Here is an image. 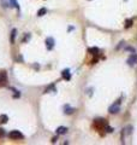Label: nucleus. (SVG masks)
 <instances>
[{
	"label": "nucleus",
	"instance_id": "obj_2",
	"mask_svg": "<svg viewBox=\"0 0 137 145\" xmlns=\"http://www.w3.org/2000/svg\"><path fill=\"white\" fill-rule=\"evenodd\" d=\"M9 137H10L11 139H13V140H21V139L24 138V135H23L19 130H12V132H10Z\"/></svg>",
	"mask_w": 137,
	"mask_h": 145
},
{
	"label": "nucleus",
	"instance_id": "obj_14",
	"mask_svg": "<svg viewBox=\"0 0 137 145\" xmlns=\"http://www.w3.org/2000/svg\"><path fill=\"white\" fill-rule=\"evenodd\" d=\"M72 113H73V109H71V108H68V106L65 108V114L70 115V114H72Z\"/></svg>",
	"mask_w": 137,
	"mask_h": 145
},
{
	"label": "nucleus",
	"instance_id": "obj_12",
	"mask_svg": "<svg viewBox=\"0 0 137 145\" xmlns=\"http://www.w3.org/2000/svg\"><path fill=\"white\" fill-rule=\"evenodd\" d=\"M46 12H47V10H46L45 7H42V9H40V10L37 11V16H39V17H42L43 14H46Z\"/></svg>",
	"mask_w": 137,
	"mask_h": 145
},
{
	"label": "nucleus",
	"instance_id": "obj_11",
	"mask_svg": "<svg viewBox=\"0 0 137 145\" xmlns=\"http://www.w3.org/2000/svg\"><path fill=\"white\" fill-rule=\"evenodd\" d=\"M16 34H17V29H12V31H11V39H10V41H11V44H14V39H16Z\"/></svg>",
	"mask_w": 137,
	"mask_h": 145
},
{
	"label": "nucleus",
	"instance_id": "obj_16",
	"mask_svg": "<svg viewBox=\"0 0 137 145\" xmlns=\"http://www.w3.org/2000/svg\"><path fill=\"white\" fill-rule=\"evenodd\" d=\"M51 89H53V91H55V87H54V85H51V86H48L47 88H46V92H49Z\"/></svg>",
	"mask_w": 137,
	"mask_h": 145
},
{
	"label": "nucleus",
	"instance_id": "obj_3",
	"mask_svg": "<svg viewBox=\"0 0 137 145\" xmlns=\"http://www.w3.org/2000/svg\"><path fill=\"white\" fill-rule=\"evenodd\" d=\"M119 102L120 101H117L114 104H112L110 108H108V111L111 114H118L120 111V105H119Z\"/></svg>",
	"mask_w": 137,
	"mask_h": 145
},
{
	"label": "nucleus",
	"instance_id": "obj_1",
	"mask_svg": "<svg viewBox=\"0 0 137 145\" xmlns=\"http://www.w3.org/2000/svg\"><path fill=\"white\" fill-rule=\"evenodd\" d=\"M106 125H107V122H106V120H103V118H97V120L94 121V126H95L99 130H103Z\"/></svg>",
	"mask_w": 137,
	"mask_h": 145
},
{
	"label": "nucleus",
	"instance_id": "obj_7",
	"mask_svg": "<svg viewBox=\"0 0 137 145\" xmlns=\"http://www.w3.org/2000/svg\"><path fill=\"white\" fill-rule=\"evenodd\" d=\"M61 76H63V79H65V80H70L71 79V74H70V70L68 69H65L64 72H61Z\"/></svg>",
	"mask_w": 137,
	"mask_h": 145
},
{
	"label": "nucleus",
	"instance_id": "obj_5",
	"mask_svg": "<svg viewBox=\"0 0 137 145\" xmlns=\"http://www.w3.org/2000/svg\"><path fill=\"white\" fill-rule=\"evenodd\" d=\"M46 46H47V50H52L54 47V39L53 38H47L46 39Z\"/></svg>",
	"mask_w": 137,
	"mask_h": 145
},
{
	"label": "nucleus",
	"instance_id": "obj_13",
	"mask_svg": "<svg viewBox=\"0 0 137 145\" xmlns=\"http://www.w3.org/2000/svg\"><path fill=\"white\" fill-rule=\"evenodd\" d=\"M132 26V19H126V22H125V28H130Z\"/></svg>",
	"mask_w": 137,
	"mask_h": 145
},
{
	"label": "nucleus",
	"instance_id": "obj_20",
	"mask_svg": "<svg viewBox=\"0 0 137 145\" xmlns=\"http://www.w3.org/2000/svg\"><path fill=\"white\" fill-rule=\"evenodd\" d=\"M126 51H131V52H134V48H132V47H126Z\"/></svg>",
	"mask_w": 137,
	"mask_h": 145
},
{
	"label": "nucleus",
	"instance_id": "obj_9",
	"mask_svg": "<svg viewBox=\"0 0 137 145\" xmlns=\"http://www.w3.org/2000/svg\"><path fill=\"white\" fill-rule=\"evenodd\" d=\"M66 132H68L66 127H58L57 128V134H65Z\"/></svg>",
	"mask_w": 137,
	"mask_h": 145
},
{
	"label": "nucleus",
	"instance_id": "obj_19",
	"mask_svg": "<svg viewBox=\"0 0 137 145\" xmlns=\"http://www.w3.org/2000/svg\"><path fill=\"white\" fill-rule=\"evenodd\" d=\"M4 134H5V130H2V128H0V137H2Z\"/></svg>",
	"mask_w": 137,
	"mask_h": 145
},
{
	"label": "nucleus",
	"instance_id": "obj_10",
	"mask_svg": "<svg viewBox=\"0 0 137 145\" xmlns=\"http://www.w3.org/2000/svg\"><path fill=\"white\" fill-rule=\"evenodd\" d=\"M7 121H9V116L5 115V114L0 115V123H6Z\"/></svg>",
	"mask_w": 137,
	"mask_h": 145
},
{
	"label": "nucleus",
	"instance_id": "obj_18",
	"mask_svg": "<svg viewBox=\"0 0 137 145\" xmlns=\"http://www.w3.org/2000/svg\"><path fill=\"white\" fill-rule=\"evenodd\" d=\"M29 38H30V34H27V36H25V38H23V43L28 41V40H29Z\"/></svg>",
	"mask_w": 137,
	"mask_h": 145
},
{
	"label": "nucleus",
	"instance_id": "obj_17",
	"mask_svg": "<svg viewBox=\"0 0 137 145\" xmlns=\"http://www.w3.org/2000/svg\"><path fill=\"white\" fill-rule=\"evenodd\" d=\"M10 1H11V6H16V7L18 9V4H17L16 0H10Z\"/></svg>",
	"mask_w": 137,
	"mask_h": 145
},
{
	"label": "nucleus",
	"instance_id": "obj_15",
	"mask_svg": "<svg viewBox=\"0 0 137 145\" xmlns=\"http://www.w3.org/2000/svg\"><path fill=\"white\" fill-rule=\"evenodd\" d=\"M103 130H106L107 133H110V132H113V128H112V127H110V126H107V125L105 126V128H103Z\"/></svg>",
	"mask_w": 137,
	"mask_h": 145
},
{
	"label": "nucleus",
	"instance_id": "obj_8",
	"mask_svg": "<svg viewBox=\"0 0 137 145\" xmlns=\"http://www.w3.org/2000/svg\"><path fill=\"white\" fill-rule=\"evenodd\" d=\"M88 52H89L90 55H93V56H96V55L99 53V48H97V47H90V48L88 50Z\"/></svg>",
	"mask_w": 137,
	"mask_h": 145
},
{
	"label": "nucleus",
	"instance_id": "obj_4",
	"mask_svg": "<svg viewBox=\"0 0 137 145\" xmlns=\"http://www.w3.org/2000/svg\"><path fill=\"white\" fill-rule=\"evenodd\" d=\"M127 64H129V65H131V67H132V65H135V64H137V55H135V53H134V55H131L130 57L127 58Z\"/></svg>",
	"mask_w": 137,
	"mask_h": 145
},
{
	"label": "nucleus",
	"instance_id": "obj_6",
	"mask_svg": "<svg viewBox=\"0 0 137 145\" xmlns=\"http://www.w3.org/2000/svg\"><path fill=\"white\" fill-rule=\"evenodd\" d=\"M6 80H7V74H6L5 72H0V85L5 84Z\"/></svg>",
	"mask_w": 137,
	"mask_h": 145
}]
</instances>
